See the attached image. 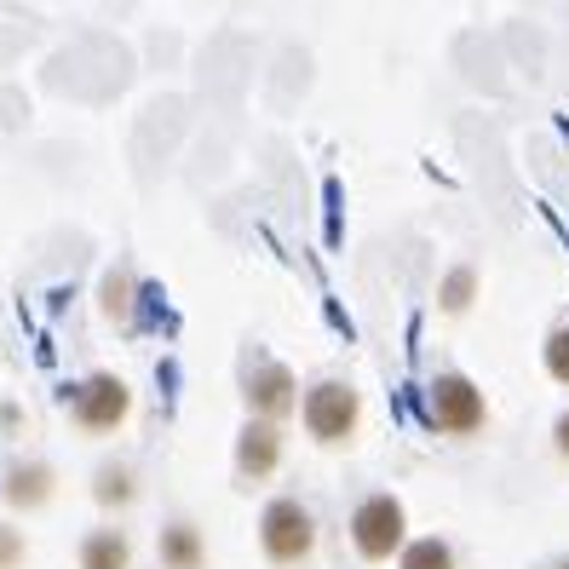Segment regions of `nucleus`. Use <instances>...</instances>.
I'll return each mask as SVG.
<instances>
[{
	"mask_svg": "<svg viewBox=\"0 0 569 569\" xmlns=\"http://www.w3.org/2000/svg\"><path fill=\"white\" fill-rule=\"evenodd\" d=\"M558 569H569V563H558Z\"/></svg>",
	"mask_w": 569,
	"mask_h": 569,
	"instance_id": "a211bd4d",
	"label": "nucleus"
},
{
	"mask_svg": "<svg viewBox=\"0 0 569 569\" xmlns=\"http://www.w3.org/2000/svg\"><path fill=\"white\" fill-rule=\"evenodd\" d=\"M277 466H282V426L248 420L242 438H237V472L248 483H264V478H277Z\"/></svg>",
	"mask_w": 569,
	"mask_h": 569,
	"instance_id": "0eeeda50",
	"label": "nucleus"
},
{
	"mask_svg": "<svg viewBox=\"0 0 569 569\" xmlns=\"http://www.w3.org/2000/svg\"><path fill=\"white\" fill-rule=\"evenodd\" d=\"M23 563V535L12 523H0V569H18Z\"/></svg>",
	"mask_w": 569,
	"mask_h": 569,
	"instance_id": "2eb2a0df",
	"label": "nucleus"
},
{
	"mask_svg": "<svg viewBox=\"0 0 569 569\" xmlns=\"http://www.w3.org/2000/svg\"><path fill=\"white\" fill-rule=\"evenodd\" d=\"M92 500L104 512L132 507V500H139V472H132L127 460H104V466H98V478H92Z\"/></svg>",
	"mask_w": 569,
	"mask_h": 569,
	"instance_id": "9d476101",
	"label": "nucleus"
},
{
	"mask_svg": "<svg viewBox=\"0 0 569 569\" xmlns=\"http://www.w3.org/2000/svg\"><path fill=\"white\" fill-rule=\"evenodd\" d=\"M403 529H409L403 500H391V495H368L362 507L351 512V547H357V558L380 563V558H391V552H403Z\"/></svg>",
	"mask_w": 569,
	"mask_h": 569,
	"instance_id": "7ed1b4c3",
	"label": "nucleus"
},
{
	"mask_svg": "<svg viewBox=\"0 0 569 569\" xmlns=\"http://www.w3.org/2000/svg\"><path fill=\"white\" fill-rule=\"evenodd\" d=\"M52 466L47 460H12L7 466V483H0V500H7L12 512H36L52 500Z\"/></svg>",
	"mask_w": 569,
	"mask_h": 569,
	"instance_id": "6e6552de",
	"label": "nucleus"
},
{
	"mask_svg": "<svg viewBox=\"0 0 569 569\" xmlns=\"http://www.w3.org/2000/svg\"><path fill=\"white\" fill-rule=\"evenodd\" d=\"M259 552L271 558L277 569H293V563H306L317 552V518L306 512V500H293V495L264 500V512H259Z\"/></svg>",
	"mask_w": 569,
	"mask_h": 569,
	"instance_id": "f257e3e1",
	"label": "nucleus"
},
{
	"mask_svg": "<svg viewBox=\"0 0 569 569\" xmlns=\"http://www.w3.org/2000/svg\"><path fill=\"white\" fill-rule=\"evenodd\" d=\"M76 563L81 569H132V541L121 529H92L76 552Z\"/></svg>",
	"mask_w": 569,
	"mask_h": 569,
	"instance_id": "9b49d317",
	"label": "nucleus"
},
{
	"mask_svg": "<svg viewBox=\"0 0 569 569\" xmlns=\"http://www.w3.org/2000/svg\"><path fill=\"white\" fill-rule=\"evenodd\" d=\"M558 449H563V455H569V415H563V420H558Z\"/></svg>",
	"mask_w": 569,
	"mask_h": 569,
	"instance_id": "f3484780",
	"label": "nucleus"
},
{
	"mask_svg": "<svg viewBox=\"0 0 569 569\" xmlns=\"http://www.w3.org/2000/svg\"><path fill=\"white\" fill-rule=\"evenodd\" d=\"M242 397H248L253 420L282 426V420L299 409V380H293V368H288V362H259L253 375H248V386H242Z\"/></svg>",
	"mask_w": 569,
	"mask_h": 569,
	"instance_id": "423d86ee",
	"label": "nucleus"
},
{
	"mask_svg": "<svg viewBox=\"0 0 569 569\" xmlns=\"http://www.w3.org/2000/svg\"><path fill=\"white\" fill-rule=\"evenodd\" d=\"M121 293H127V271H116V277H110V288H104V311H110L116 322L127 317V299H121Z\"/></svg>",
	"mask_w": 569,
	"mask_h": 569,
	"instance_id": "dca6fc26",
	"label": "nucleus"
},
{
	"mask_svg": "<svg viewBox=\"0 0 569 569\" xmlns=\"http://www.w3.org/2000/svg\"><path fill=\"white\" fill-rule=\"evenodd\" d=\"M299 420L317 443H346L362 420V397L346 380H317L311 391H299Z\"/></svg>",
	"mask_w": 569,
	"mask_h": 569,
	"instance_id": "f03ea898",
	"label": "nucleus"
},
{
	"mask_svg": "<svg viewBox=\"0 0 569 569\" xmlns=\"http://www.w3.org/2000/svg\"><path fill=\"white\" fill-rule=\"evenodd\" d=\"M70 415H76L81 431H116L132 415V391H127L121 375H92V380H81Z\"/></svg>",
	"mask_w": 569,
	"mask_h": 569,
	"instance_id": "39448f33",
	"label": "nucleus"
},
{
	"mask_svg": "<svg viewBox=\"0 0 569 569\" xmlns=\"http://www.w3.org/2000/svg\"><path fill=\"white\" fill-rule=\"evenodd\" d=\"M403 569H455V552H449V541L426 535V541L403 547Z\"/></svg>",
	"mask_w": 569,
	"mask_h": 569,
	"instance_id": "f8f14e48",
	"label": "nucleus"
},
{
	"mask_svg": "<svg viewBox=\"0 0 569 569\" xmlns=\"http://www.w3.org/2000/svg\"><path fill=\"white\" fill-rule=\"evenodd\" d=\"M472 288H478V271H472V264L449 271V277H443V311H466V306H472Z\"/></svg>",
	"mask_w": 569,
	"mask_h": 569,
	"instance_id": "ddd939ff",
	"label": "nucleus"
},
{
	"mask_svg": "<svg viewBox=\"0 0 569 569\" xmlns=\"http://www.w3.org/2000/svg\"><path fill=\"white\" fill-rule=\"evenodd\" d=\"M426 397H431V426L449 431V438H472L483 426V391L466 375H438Z\"/></svg>",
	"mask_w": 569,
	"mask_h": 569,
	"instance_id": "20e7f679",
	"label": "nucleus"
},
{
	"mask_svg": "<svg viewBox=\"0 0 569 569\" xmlns=\"http://www.w3.org/2000/svg\"><path fill=\"white\" fill-rule=\"evenodd\" d=\"M547 375L569 386V328H552V340H547Z\"/></svg>",
	"mask_w": 569,
	"mask_h": 569,
	"instance_id": "4468645a",
	"label": "nucleus"
},
{
	"mask_svg": "<svg viewBox=\"0 0 569 569\" xmlns=\"http://www.w3.org/2000/svg\"><path fill=\"white\" fill-rule=\"evenodd\" d=\"M156 558H161V569H208L202 529H196L190 518H167L161 523V541H156Z\"/></svg>",
	"mask_w": 569,
	"mask_h": 569,
	"instance_id": "1a4fd4ad",
	"label": "nucleus"
}]
</instances>
